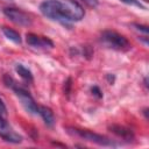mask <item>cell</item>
<instances>
[{
  "label": "cell",
  "instance_id": "1",
  "mask_svg": "<svg viewBox=\"0 0 149 149\" xmlns=\"http://www.w3.org/2000/svg\"><path fill=\"white\" fill-rule=\"evenodd\" d=\"M41 13L50 20L57 21L62 24H69V22L80 21L85 10L74 0H44L40 5Z\"/></svg>",
  "mask_w": 149,
  "mask_h": 149
},
{
  "label": "cell",
  "instance_id": "2",
  "mask_svg": "<svg viewBox=\"0 0 149 149\" xmlns=\"http://www.w3.org/2000/svg\"><path fill=\"white\" fill-rule=\"evenodd\" d=\"M3 80H5V84L8 87H10V88L14 90V92L17 95L19 100L21 101L22 106L24 107V109L28 113L34 114V115L38 114V105L35 102V100L33 99V97L30 95V93L27 90H24L23 87H20L19 84H16V81L12 77H9V76H5L3 77Z\"/></svg>",
  "mask_w": 149,
  "mask_h": 149
},
{
  "label": "cell",
  "instance_id": "3",
  "mask_svg": "<svg viewBox=\"0 0 149 149\" xmlns=\"http://www.w3.org/2000/svg\"><path fill=\"white\" fill-rule=\"evenodd\" d=\"M101 42L114 50H120V51H126L128 49H130V43L129 41L121 34L113 31V30H105L101 33L100 36Z\"/></svg>",
  "mask_w": 149,
  "mask_h": 149
},
{
  "label": "cell",
  "instance_id": "4",
  "mask_svg": "<svg viewBox=\"0 0 149 149\" xmlns=\"http://www.w3.org/2000/svg\"><path fill=\"white\" fill-rule=\"evenodd\" d=\"M70 134L72 135H76V136H79L86 141H90V142H93V143H97L99 146H104V147H113L115 146L113 143L112 140H109L108 137L104 136V135H100V134H97V133H93L91 130H87V129H78V128H69L68 130Z\"/></svg>",
  "mask_w": 149,
  "mask_h": 149
},
{
  "label": "cell",
  "instance_id": "5",
  "mask_svg": "<svg viewBox=\"0 0 149 149\" xmlns=\"http://www.w3.org/2000/svg\"><path fill=\"white\" fill-rule=\"evenodd\" d=\"M3 14L14 23L19 24V26H23V27H28L31 24V19L30 16L24 13L21 9L17 8H13V7H7L3 9Z\"/></svg>",
  "mask_w": 149,
  "mask_h": 149
},
{
  "label": "cell",
  "instance_id": "6",
  "mask_svg": "<svg viewBox=\"0 0 149 149\" xmlns=\"http://www.w3.org/2000/svg\"><path fill=\"white\" fill-rule=\"evenodd\" d=\"M0 136L10 143H20L22 141L21 135H19L8 123L6 118L0 116Z\"/></svg>",
  "mask_w": 149,
  "mask_h": 149
},
{
  "label": "cell",
  "instance_id": "7",
  "mask_svg": "<svg viewBox=\"0 0 149 149\" xmlns=\"http://www.w3.org/2000/svg\"><path fill=\"white\" fill-rule=\"evenodd\" d=\"M26 41H27L28 45H30L33 48L47 49V48H52L54 47V42L50 38L45 37V36L36 35V34H27Z\"/></svg>",
  "mask_w": 149,
  "mask_h": 149
},
{
  "label": "cell",
  "instance_id": "8",
  "mask_svg": "<svg viewBox=\"0 0 149 149\" xmlns=\"http://www.w3.org/2000/svg\"><path fill=\"white\" fill-rule=\"evenodd\" d=\"M38 115H41V118L43 119L44 123L49 127H52L55 123V116H54V112L47 107V106H38Z\"/></svg>",
  "mask_w": 149,
  "mask_h": 149
},
{
  "label": "cell",
  "instance_id": "9",
  "mask_svg": "<svg viewBox=\"0 0 149 149\" xmlns=\"http://www.w3.org/2000/svg\"><path fill=\"white\" fill-rule=\"evenodd\" d=\"M111 132H113L114 134H116L118 136H121L122 139L129 141L133 139V133L132 130H129L128 128L123 127V126H118V125H114L111 127Z\"/></svg>",
  "mask_w": 149,
  "mask_h": 149
},
{
  "label": "cell",
  "instance_id": "10",
  "mask_svg": "<svg viewBox=\"0 0 149 149\" xmlns=\"http://www.w3.org/2000/svg\"><path fill=\"white\" fill-rule=\"evenodd\" d=\"M2 33H3V35H5L8 40H10L12 42L17 43V44L21 43V36H20V34H19L16 30H14V29H12V28H8V27H2Z\"/></svg>",
  "mask_w": 149,
  "mask_h": 149
},
{
  "label": "cell",
  "instance_id": "11",
  "mask_svg": "<svg viewBox=\"0 0 149 149\" xmlns=\"http://www.w3.org/2000/svg\"><path fill=\"white\" fill-rule=\"evenodd\" d=\"M15 71L20 74L21 78H23L28 83H33V73L30 70H28L27 68H24L22 64H17L15 66Z\"/></svg>",
  "mask_w": 149,
  "mask_h": 149
},
{
  "label": "cell",
  "instance_id": "12",
  "mask_svg": "<svg viewBox=\"0 0 149 149\" xmlns=\"http://www.w3.org/2000/svg\"><path fill=\"white\" fill-rule=\"evenodd\" d=\"M120 1H122V2H125V3H127V5H130V6H135V7L142 8V9L146 8L144 5H143L140 0H120Z\"/></svg>",
  "mask_w": 149,
  "mask_h": 149
},
{
  "label": "cell",
  "instance_id": "13",
  "mask_svg": "<svg viewBox=\"0 0 149 149\" xmlns=\"http://www.w3.org/2000/svg\"><path fill=\"white\" fill-rule=\"evenodd\" d=\"M7 115H8V113H7L6 105H5V102L2 101V99L0 98V116H2V118H6V119H7Z\"/></svg>",
  "mask_w": 149,
  "mask_h": 149
},
{
  "label": "cell",
  "instance_id": "14",
  "mask_svg": "<svg viewBox=\"0 0 149 149\" xmlns=\"http://www.w3.org/2000/svg\"><path fill=\"white\" fill-rule=\"evenodd\" d=\"M132 26H133V27H136V29H137V30H140V31L144 33L146 35L148 34V28H147L146 26H141V24H137V23H133Z\"/></svg>",
  "mask_w": 149,
  "mask_h": 149
},
{
  "label": "cell",
  "instance_id": "15",
  "mask_svg": "<svg viewBox=\"0 0 149 149\" xmlns=\"http://www.w3.org/2000/svg\"><path fill=\"white\" fill-rule=\"evenodd\" d=\"M83 2H85L87 6H90V7H97L98 5H99V1L98 0H81Z\"/></svg>",
  "mask_w": 149,
  "mask_h": 149
},
{
  "label": "cell",
  "instance_id": "16",
  "mask_svg": "<svg viewBox=\"0 0 149 149\" xmlns=\"http://www.w3.org/2000/svg\"><path fill=\"white\" fill-rule=\"evenodd\" d=\"M91 91H92V93H93L94 95H97L98 98H101V97H102V94H101V91L99 90V87H98V86H93Z\"/></svg>",
  "mask_w": 149,
  "mask_h": 149
}]
</instances>
